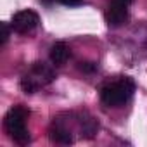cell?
Returning <instances> with one entry per match:
<instances>
[{"label":"cell","instance_id":"cell-2","mask_svg":"<svg viewBox=\"0 0 147 147\" xmlns=\"http://www.w3.org/2000/svg\"><path fill=\"white\" fill-rule=\"evenodd\" d=\"M26 118H28V111L21 106L12 107L4 118L5 133L19 145H26L30 142V131L26 128Z\"/></svg>","mask_w":147,"mask_h":147},{"label":"cell","instance_id":"cell-10","mask_svg":"<svg viewBox=\"0 0 147 147\" xmlns=\"http://www.w3.org/2000/svg\"><path fill=\"white\" fill-rule=\"evenodd\" d=\"M59 2L64 4V5H69V7H76V5L82 4V0H59Z\"/></svg>","mask_w":147,"mask_h":147},{"label":"cell","instance_id":"cell-8","mask_svg":"<svg viewBox=\"0 0 147 147\" xmlns=\"http://www.w3.org/2000/svg\"><path fill=\"white\" fill-rule=\"evenodd\" d=\"M0 28H2V38H0V45H5L7 40H9L11 30H9V24H7V23H2V24H0Z\"/></svg>","mask_w":147,"mask_h":147},{"label":"cell","instance_id":"cell-7","mask_svg":"<svg viewBox=\"0 0 147 147\" xmlns=\"http://www.w3.org/2000/svg\"><path fill=\"white\" fill-rule=\"evenodd\" d=\"M49 137H50V140L55 142V144H64V145L73 144V137H71L69 130L64 128V126L59 125V123H54V125L50 126V130H49Z\"/></svg>","mask_w":147,"mask_h":147},{"label":"cell","instance_id":"cell-9","mask_svg":"<svg viewBox=\"0 0 147 147\" xmlns=\"http://www.w3.org/2000/svg\"><path fill=\"white\" fill-rule=\"evenodd\" d=\"M82 71H85V73H92V71H95V64H92V62H80V66H78Z\"/></svg>","mask_w":147,"mask_h":147},{"label":"cell","instance_id":"cell-3","mask_svg":"<svg viewBox=\"0 0 147 147\" xmlns=\"http://www.w3.org/2000/svg\"><path fill=\"white\" fill-rule=\"evenodd\" d=\"M54 78H55V73L50 66H47L45 62H35L31 69L21 78V88L26 94H35L40 87L52 83Z\"/></svg>","mask_w":147,"mask_h":147},{"label":"cell","instance_id":"cell-4","mask_svg":"<svg viewBox=\"0 0 147 147\" xmlns=\"http://www.w3.org/2000/svg\"><path fill=\"white\" fill-rule=\"evenodd\" d=\"M38 23H40L38 14H36L35 11H30V9H28V11H19V12L14 14L12 23H11V28H12L16 33L24 35V33L33 31V30L38 26Z\"/></svg>","mask_w":147,"mask_h":147},{"label":"cell","instance_id":"cell-5","mask_svg":"<svg viewBox=\"0 0 147 147\" xmlns=\"http://www.w3.org/2000/svg\"><path fill=\"white\" fill-rule=\"evenodd\" d=\"M128 4L121 0H111V4L106 11V23L111 28H119L128 21Z\"/></svg>","mask_w":147,"mask_h":147},{"label":"cell","instance_id":"cell-1","mask_svg":"<svg viewBox=\"0 0 147 147\" xmlns=\"http://www.w3.org/2000/svg\"><path fill=\"white\" fill-rule=\"evenodd\" d=\"M135 92V83L128 76H119L113 82H107L100 88V100L109 107H118L125 104Z\"/></svg>","mask_w":147,"mask_h":147},{"label":"cell","instance_id":"cell-6","mask_svg":"<svg viewBox=\"0 0 147 147\" xmlns=\"http://www.w3.org/2000/svg\"><path fill=\"white\" fill-rule=\"evenodd\" d=\"M69 59V47L64 42H57L50 49V61L54 66H62Z\"/></svg>","mask_w":147,"mask_h":147}]
</instances>
